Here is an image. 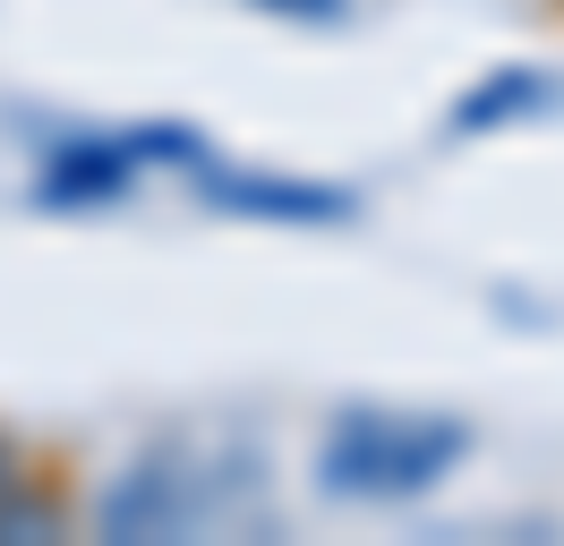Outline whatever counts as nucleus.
<instances>
[{"label": "nucleus", "mask_w": 564, "mask_h": 546, "mask_svg": "<svg viewBox=\"0 0 564 546\" xmlns=\"http://www.w3.org/2000/svg\"><path fill=\"white\" fill-rule=\"evenodd\" d=\"M69 521V495H61V478L43 470L26 444L0 427V538H52Z\"/></svg>", "instance_id": "nucleus-3"}, {"label": "nucleus", "mask_w": 564, "mask_h": 546, "mask_svg": "<svg viewBox=\"0 0 564 546\" xmlns=\"http://www.w3.org/2000/svg\"><path fill=\"white\" fill-rule=\"evenodd\" d=\"M513 102H547V86H539V77H522V68H513V77H505V86H479V95L462 102V129H470V120H505V111H513Z\"/></svg>", "instance_id": "nucleus-4"}, {"label": "nucleus", "mask_w": 564, "mask_h": 546, "mask_svg": "<svg viewBox=\"0 0 564 546\" xmlns=\"http://www.w3.org/2000/svg\"><path fill=\"white\" fill-rule=\"evenodd\" d=\"M231 512V487L214 470L206 452H138L120 487H111L104 504H95V529L104 538H188V529H206Z\"/></svg>", "instance_id": "nucleus-2"}, {"label": "nucleus", "mask_w": 564, "mask_h": 546, "mask_svg": "<svg viewBox=\"0 0 564 546\" xmlns=\"http://www.w3.org/2000/svg\"><path fill=\"white\" fill-rule=\"evenodd\" d=\"M248 9H274V18H308V26L343 18V0H248Z\"/></svg>", "instance_id": "nucleus-5"}, {"label": "nucleus", "mask_w": 564, "mask_h": 546, "mask_svg": "<svg viewBox=\"0 0 564 546\" xmlns=\"http://www.w3.org/2000/svg\"><path fill=\"white\" fill-rule=\"evenodd\" d=\"M470 452V418L454 410H402V402H351L317 436V487L351 504H411L445 487Z\"/></svg>", "instance_id": "nucleus-1"}, {"label": "nucleus", "mask_w": 564, "mask_h": 546, "mask_svg": "<svg viewBox=\"0 0 564 546\" xmlns=\"http://www.w3.org/2000/svg\"><path fill=\"white\" fill-rule=\"evenodd\" d=\"M556 9H564V0H556Z\"/></svg>", "instance_id": "nucleus-6"}]
</instances>
